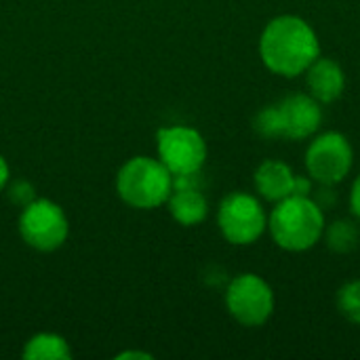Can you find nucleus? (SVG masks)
<instances>
[{"mask_svg":"<svg viewBox=\"0 0 360 360\" xmlns=\"http://www.w3.org/2000/svg\"><path fill=\"white\" fill-rule=\"evenodd\" d=\"M259 55L270 72L295 78L321 57V44L308 21L297 15H281L264 27Z\"/></svg>","mask_w":360,"mask_h":360,"instance_id":"f257e3e1","label":"nucleus"},{"mask_svg":"<svg viewBox=\"0 0 360 360\" xmlns=\"http://www.w3.org/2000/svg\"><path fill=\"white\" fill-rule=\"evenodd\" d=\"M268 228L281 249L302 253L323 238L325 215L310 196H287L276 202Z\"/></svg>","mask_w":360,"mask_h":360,"instance_id":"f03ea898","label":"nucleus"},{"mask_svg":"<svg viewBox=\"0 0 360 360\" xmlns=\"http://www.w3.org/2000/svg\"><path fill=\"white\" fill-rule=\"evenodd\" d=\"M116 192L133 209H156L169 200L173 192V175L160 160L135 156L118 171Z\"/></svg>","mask_w":360,"mask_h":360,"instance_id":"7ed1b4c3","label":"nucleus"},{"mask_svg":"<svg viewBox=\"0 0 360 360\" xmlns=\"http://www.w3.org/2000/svg\"><path fill=\"white\" fill-rule=\"evenodd\" d=\"M19 234L27 247L40 253H51L68 240L70 224L57 202L49 198H34L21 209Z\"/></svg>","mask_w":360,"mask_h":360,"instance_id":"20e7f679","label":"nucleus"},{"mask_svg":"<svg viewBox=\"0 0 360 360\" xmlns=\"http://www.w3.org/2000/svg\"><path fill=\"white\" fill-rule=\"evenodd\" d=\"M217 226L230 245L247 247L262 238L268 228V219L255 196L247 192H232L219 205Z\"/></svg>","mask_w":360,"mask_h":360,"instance_id":"39448f33","label":"nucleus"},{"mask_svg":"<svg viewBox=\"0 0 360 360\" xmlns=\"http://www.w3.org/2000/svg\"><path fill=\"white\" fill-rule=\"evenodd\" d=\"M226 308L236 323L262 327L274 312V293L262 276L245 272L230 281L226 289Z\"/></svg>","mask_w":360,"mask_h":360,"instance_id":"423d86ee","label":"nucleus"},{"mask_svg":"<svg viewBox=\"0 0 360 360\" xmlns=\"http://www.w3.org/2000/svg\"><path fill=\"white\" fill-rule=\"evenodd\" d=\"M354 162V152L342 133L329 131L319 135L306 150V171L312 181L335 186L346 179Z\"/></svg>","mask_w":360,"mask_h":360,"instance_id":"0eeeda50","label":"nucleus"},{"mask_svg":"<svg viewBox=\"0 0 360 360\" xmlns=\"http://www.w3.org/2000/svg\"><path fill=\"white\" fill-rule=\"evenodd\" d=\"M156 141L158 160L171 171L173 177L200 173L207 160V143L196 129L181 124L165 127L158 131Z\"/></svg>","mask_w":360,"mask_h":360,"instance_id":"6e6552de","label":"nucleus"},{"mask_svg":"<svg viewBox=\"0 0 360 360\" xmlns=\"http://www.w3.org/2000/svg\"><path fill=\"white\" fill-rule=\"evenodd\" d=\"M276 108L281 118V137L285 139H306L316 133L323 122V110L312 95H289L276 103Z\"/></svg>","mask_w":360,"mask_h":360,"instance_id":"1a4fd4ad","label":"nucleus"},{"mask_svg":"<svg viewBox=\"0 0 360 360\" xmlns=\"http://www.w3.org/2000/svg\"><path fill=\"white\" fill-rule=\"evenodd\" d=\"M304 74L308 91L319 103H331L340 99L346 89V74L333 59L319 57Z\"/></svg>","mask_w":360,"mask_h":360,"instance_id":"9d476101","label":"nucleus"},{"mask_svg":"<svg viewBox=\"0 0 360 360\" xmlns=\"http://www.w3.org/2000/svg\"><path fill=\"white\" fill-rule=\"evenodd\" d=\"M293 179H295V175H293L291 167L281 162V160L262 162L253 175L257 194L270 202H278V200L291 196L293 194Z\"/></svg>","mask_w":360,"mask_h":360,"instance_id":"9b49d317","label":"nucleus"},{"mask_svg":"<svg viewBox=\"0 0 360 360\" xmlns=\"http://www.w3.org/2000/svg\"><path fill=\"white\" fill-rule=\"evenodd\" d=\"M169 213L181 226H196L205 221L209 213V202L200 188H173L169 196Z\"/></svg>","mask_w":360,"mask_h":360,"instance_id":"f8f14e48","label":"nucleus"},{"mask_svg":"<svg viewBox=\"0 0 360 360\" xmlns=\"http://www.w3.org/2000/svg\"><path fill=\"white\" fill-rule=\"evenodd\" d=\"M25 360H68L72 359L70 344L55 333H38L23 346Z\"/></svg>","mask_w":360,"mask_h":360,"instance_id":"ddd939ff","label":"nucleus"},{"mask_svg":"<svg viewBox=\"0 0 360 360\" xmlns=\"http://www.w3.org/2000/svg\"><path fill=\"white\" fill-rule=\"evenodd\" d=\"M325 243L335 253H352L359 247L360 230L359 226L350 219H338L333 221L325 232Z\"/></svg>","mask_w":360,"mask_h":360,"instance_id":"4468645a","label":"nucleus"},{"mask_svg":"<svg viewBox=\"0 0 360 360\" xmlns=\"http://www.w3.org/2000/svg\"><path fill=\"white\" fill-rule=\"evenodd\" d=\"M338 310L350 323L360 325V278L344 285L338 291Z\"/></svg>","mask_w":360,"mask_h":360,"instance_id":"2eb2a0df","label":"nucleus"},{"mask_svg":"<svg viewBox=\"0 0 360 360\" xmlns=\"http://www.w3.org/2000/svg\"><path fill=\"white\" fill-rule=\"evenodd\" d=\"M253 129L257 135L266 137V139H276L281 137V118H278V108L274 105H266L264 110L257 112L255 120H253Z\"/></svg>","mask_w":360,"mask_h":360,"instance_id":"dca6fc26","label":"nucleus"},{"mask_svg":"<svg viewBox=\"0 0 360 360\" xmlns=\"http://www.w3.org/2000/svg\"><path fill=\"white\" fill-rule=\"evenodd\" d=\"M8 198H11V202L19 205V207L23 209L25 205H30V202L36 198V190H34L32 184L19 179V181L11 184V188H8Z\"/></svg>","mask_w":360,"mask_h":360,"instance_id":"f3484780","label":"nucleus"},{"mask_svg":"<svg viewBox=\"0 0 360 360\" xmlns=\"http://www.w3.org/2000/svg\"><path fill=\"white\" fill-rule=\"evenodd\" d=\"M323 211L325 209H333L335 207V202H338V192L333 190V186H323L321 184V188L319 190H314V198H312Z\"/></svg>","mask_w":360,"mask_h":360,"instance_id":"a211bd4d","label":"nucleus"},{"mask_svg":"<svg viewBox=\"0 0 360 360\" xmlns=\"http://www.w3.org/2000/svg\"><path fill=\"white\" fill-rule=\"evenodd\" d=\"M312 194V177L295 175L293 179V194L291 196H310Z\"/></svg>","mask_w":360,"mask_h":360,"instance_id":"6ab92c4d","label":"nucleus"},{"mask_svg":"<svg viewBox=\"0 0 360 360\" xmlns=\"http://www.w3.org/2000/svg\"><path fill=\"white\" fill-rule=\"evenodd\" d=\"M350 209L360 219V175L356 177V181L352 186V192H350Z\"/></svg>","mask_w":360,"mask_h":360,"instance_id":"aec40b11","label":"nucleus"},{"mask_svg":"<svg viewBox=\"0 0 360 360\" xmlns=\"http://www.w3.org/2000/svg\"><path fill=\"white\" fill-rule=\"evenodd\" d=\"M6 181H8V165H6L4 156L0 154V192L4 190Z\"/></svg>","mask_w":360,"mask_h":360,"instance_id":"412c9836","label":"nucleus"},{"mask_svg":"<svg viewBox=\"0 0 360 360\" xmlns=\"http://www.w3.org/2000/svg\"><path fill=\"white\" fill-rule=\"evenodd\" d=\"M116 359H120V360H127V359H143V360H150L152 359V354H146V352H120Z\"/></svg>","mask_w":360,"mask_h":360,"instance_id":"4be33fe9","label":"nucleus"}]
</instances>
